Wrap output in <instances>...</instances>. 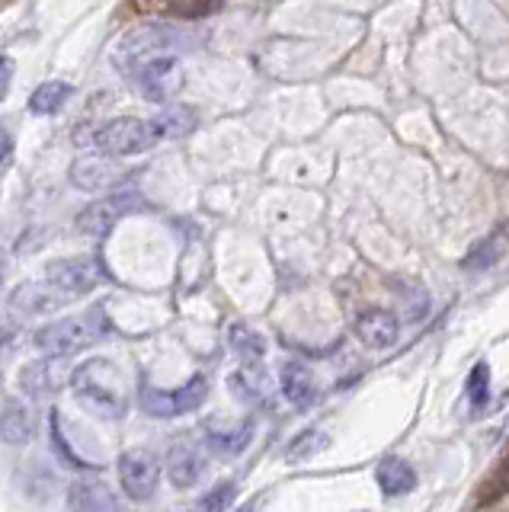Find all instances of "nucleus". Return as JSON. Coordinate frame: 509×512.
I'll use <instances>...</instances> for the list:
<instances>
[{
  "instance_id": "9",
  "label": "nucleus",
  "mask_w": 509,
  "mask_h": 512,
  "mask_svg": "<svg viewBox=\"0 0 509 512\" xmlns=\"http://www.w3.org/2000/svg\"><path fill=\"white\" fill-rule=\"evenodd\" d=\"M132 208H141V199L135 192H125V196H109V199H100L87 205L81 218H77V228H81L87 237H106L109 231L116 228V221L122 215H129Z\"/></svg>"
},
{
  "instance_id": "16",
  "label": "nucleus",
  "mask_w": 509,
  "mask_h": 512,
  "mask_svg": "<svg viewBox=\"0 0 509 512\" xmlns=\"http://www.w3.org/2000/svg\"><path fill=\"white\" fill-rule=\"evenodd\" d=\"M61 384L58 378V359H45V362H36V365H26L20 372V388L29 394V397H45V394H55V388Z\"/></svg>"
},
{
  "instance_id": "26",
  "label": "nucleus",
  "mask_w": 509,
  "mask_h": 512,
  "mask_svg": "<svg viewBox=\"0 0 509 512\" xmlns=\"http://www.w3.org/2000/svg\"><path fill=\"white\" fill-rule=\"evenodd\" d=\"M225 7V0H173L170 10L173 16H183V20H199V16H212Z\"/></svg>"
},
{
  "instance_id": "10",
  "label": "nucleus",
  "mask_w": 509,
  "mask_h": 512,
  "mask_svg": "<svg viewBox=\"0 0 509 512\" xmlns=\"http://www.w3.org/2000/svg\"><path fill=\"white\" fill-rule=\"evenodd\" d=\"M397 333H401V324H397V317L388 314V311H365L359 314L356 320V336L362 340V346L369 349H388L394 346Z\"/></svg>"
},
{
  "instance_id": "6",
  "label": "nucleus",
  "mask_w": 509,
  "mask_h": 512,
  "mask_svg": "<svg viewBox=\"0 0 509 512\" xmlns=\"http://www.w3.org/2000/svg\"><path fill=\"white\" fill-rule=\"evenodd\" d=\"M205 394H209V378L205 375H193L180 391H154L145 388L141 391V407L151 416H183L189 410H196Z\"/></svg>"
},
{
  "instance_id": "5",
  "label": "nucleus",
  "mask_w": 509,
  "mask_h": 512,
  "mask_svg": "<svg viewBox=\"0 0 509 512\" xmlns=\"http://www.w3.org/2000/svg\"><path fill=\"white\" fill-rule=\"evenodd\" d=\"M129 77H135V84H138V90H141V96H145V100H151V103H167L170 96L180 90L183 71H180L177 55L167 52V55H157V58L145 61Z\"/></svg>"
},
{
  "instance_id": "14",
  "label": "nucleus",
  "mask_w": 509,
  "mask_h": 512,
  "mask_svg": "<svg viewBox=\"0 0 509 512\" xmlns=\"http://www.w3.org/2000/svg\"><path fill=\"white\" fill-rule=\"evenodd\" d=\"M71 180L77 189H103L122 180V170L113 160H77L71 167Z\"/></svg>"
},
{
  "instance_id": "32",
  "label": "nucleus",
  "mask_w": 509,
  "mask_h": 512,
  "mask_svg": "<svg viewBox=\"0 0 509 512\" xmlns=\"http://www.w3.org/2000/svg\"><path fill=\"white\" fill-rule=\"evenodd\" d=\"M237 512H253V506H244V509H237Z\"/></svg>"
},
{
  "instance_id": "11",
  "label": "nucleus",
  "mask_w": 509,
  "mask_h": 512,
  "mask_svg": "<svg viewBox=\"0 0 509 512\" xmlns=\"http://www.w3.org/2000/svg\"><path fill=\"white\" fill-rule=\"evenodd\" d=\"M68 506L71 512H119L113 490L100 480H77L68 490Z\"/></svg>"
},
{
  "instance_id": "15",
  "label": "nucleus",
  "mask_w": 509,
  "mask_h": 512,
  "mask_svg": "<svg viewBox=\"0 0 509 512\" xmlns=\"http://www.w3.org/2000/svg\"><path fill=\"white\" fill-rule=\"evenodd\" d=\"M375 477H378L381 493H388V496H404L417 487V471H413L410 464L401 458H385L378 464Z\"/></svg>"
},
{
  "instance_id": "23",
  "label": "nucleus",
  "mask_w": 509,
  "mask_h": 512,
  "mask_svg": "<svg viewBox=\"0 0 509 512\" xmlns=\"http://www.w3.org/2000/svg\"><path fill=\"white\" fill-rule=\"evenodd\" d=\"M500 253H503V234H493V237H487V240H481V244H474L471 247V253L465 256V269H471V272H477V269H487V266H493L500 260Z\"/></svg>"
},
{
  "instance_id": "25",
  "label": "nucleus",
  "mask_w": 509,
  "mask_h": 512,
  "mask_svg": "<svg viewBox=\"0 0 509 512\" xmlns=\"http://www.w3.org/2000/svg\"><path fill=\"white\" fill-rule=\"evenodd\" d=\"M465 394L474 407H484L487 404V397H490V368L484 362H477L471 368V375L465 381Z\"/></svg>"
},
{
  "instance_id": "17",
  "label": "nucleus",
  "mask_w": 509,
  "mask_h": 512,
  "mask_svg": "<svg viewBox=\"0 0 509 512\" xmlns=\"http://www.w3.org/2000/svg\"><path fill=\"white\" fill-rule=\"evenodd\" d=\"M196 109L193 106H167L151 119L154 132L161 138H183L196 128Z\"/></svg>"
},
{
  "instance_id": "2",
  "label": "nucleus",
  "mask_w": 509,
  "mask_h": 512,
  "mask_svg": "<svg viewBox=\"0 0 509 512\" xmlns=\"http://www.w3.org/2000/svg\"><path fill=\"white\" fill-rule=\"evenodd\" d=\"M100 333H103L100 311H90L84 317H68V320H58V324L36 330L33 343H36V349L45 352V356L65 359V356H71V352H81L90 343H97Z\"/></svg>"
},
{
  "instance_id": "28",
  "label": "nucleus",
  "mask_w": 509,
  "mask_h": 512,
  "mask_svg": "<svg viewBox=\"0 0 509 512\" xmlns=\"http://www.w3.org/2000/svg\"><path fill=\"white\" fill-rule=\"evenodd\" d=\"M52 439H55V445H58V455H61V461L74 464V468H87V464H84L81 458L71 455V448L65 445V439H61V429H58V413H52Z\"/></svg>"
},
{
  "instance_id": "7",
  "label": "nucleus",
  "mask_w": 509,
  "mask_h": 512,
  "mask_svg": "<svg viewBox=\"0 0 509 512\" xmlns=\"http://www.w3.org/2000/svg\"><path fill=\"white\" fill-rule=\"evenodd\" d=\"M45 282H52L65 298L87 295L100 282V266L93 256H74V260H55L45 269Z\"/></svg>"
},
{
  "instance_id": "21",
  "label": "nucleus",
  "mask_w": 509,
  "mask_h": 512,
  "mask_svg": "<svg viewBox=\"0 0 509 512\" xmlns=\"http://www.w3.org/2000/svg\"><path fill=\"white\" fill-rule=\"evenodd\" d=\"M202 477V458L193 448H177L170 458V480L173 487H193Z\"/></svg>"
},
{
  "instance_id": "18",
  "label": "nucleus",
  "mask_w": 509,
  "mask_h": 512,
  "mask_svg": "<svg viewBox=\"0 0 509 512\" xmlns=\"http://www.w3.org/2000/svg\"><path fill=\"white\" fill-rule=\"evenodd\" d=\"M36 432V420L26 407H7L0 413V439L7 445H26Z\"/></svg>"
},
{
  "instance_id": "22",
  "label": "nucleus",
  "mask_w": 509,
  "mask_h": 512,
  "mask_svg": "<svg viewBox=\"0 0 509 512\" xmlns=\"http://www.w3.org/2000/svg\"><path fill=\"white\" fill-rule=\"evenodd\" d=\"M327 445H330V436H327L324 429H305V432H298V436L289 442V448H285V458H289V461H305L311 455L327 452Z\"/></svg>"
},
{
  "instance_id": "13",
  "label": "nucleus",
  "mask_w": 509,
  "mask_h": 512,
  "mask_svg": "<svg viewBox=\"0 0 509 512\" xmlns=\"http://www.w3.org/2000/svg\"><path fill=\"white\" fill-rule=\"evenodd\" d=\"M68 298L58 292V288L52 282H45V285H20L17 292H13V308L23 311V314H45V311H52L58 308V304H65Z\"/></svg>"
},
{
  "instance_id": "8",
  "label": "nucleus",
  "mask_w": 509,
  "mask_h": 512,
  "mask_svg": "<svg viewBox=\"0 0 509 512\" xmlns=\"http://www.w3.org/2000/svg\"><path fill=\"white\" fill-rule=\"evenodd\" d=\"M119 477L132 500H148L157 490V480H161V461L145 448H132L119 458Z\"/></svg>"
},
{
  "instance_id": "29",
  "label": "nucleus",
  "mask_w": 509,
  "mask_h": 512,
  "mask_svg": "<svg viewBox=\"0 0 509 512\" xmlns=\"http://www.w3.org/2000/svg\"><path fill=\"white\" fill-rule=\"evenodd\" d=\"M10 80H13V58H10V55H0V103L7 100Z\"/></svg>"
},
{
  "instance_id": "31",
  "label": "nucleus",
  "mask_w": 509,
  "mask_h": 512,
  "mask_svg": "<svg viewBox=\"0 0 509 512\" xmlns=\"http://www.w3.org/2000/svg\"><path fill=\"white\" fill-rule=\"evenodd\" d=\"M173 0H132V7L138 13H167Z\"/></svg>"
},
{
  "instance_id": "27",
  "label": "nucleus",
  "mask_w": 509,
  "mask_h": 512,
  "mask_svg": "<svg viewBox=\"0 0 509 512\" xmlns=\"http://www.w3.org/2000/svg\"><path fill=\"white\" fill-rule=\"evenodd\" d=\"M237 500V484H218L212 493H205L202 512H225Z\"/></svg>"
},
{
  "instance_id": "1",
  "label": "nucleus",
  "mask_w": 509,
  "mask_h": 512,
  "mask_svg": "<svg viewBox=\"0 0 509 512\" xmlns=\"http://www.w3.org/2000/svg\"><path fill=\"white\" fill-rule=\"evenodd\" d=\"M71 384L77 397L84 400V407H90L100 416H119L125 410V394L119 388V372L113 362L106 359H90L71 375Z\"/></svg>"
},
{
  "instance_id": "19",
  "label": "nucleus",
  "mask_w": 509,
  "mask_h": 512,
  "mask_svg": "<svg viewBox=\"0 0 509 512\" xmlns=\"http://www.w3.org/2000/svg\"><path fill=\"white\" fill-rule=\"evenodd\" d=\"M228 343L234 349V356L241 359V362H247V365L260 362L266 356V340L257 330H250L247 324H234L228 330Z\"/></svg>"
},
{
  "instance_id": "3",
  "label": "nucleus",
  "mask_w": 509,
  "mask_h": 512,
  "mask_svg": "<svg viewBox=\"0 0 509 512\" xmlns=\"http://www.w3.org/2000/svg\"><path fill=\"white\" fill-rule=\"evenodd\" d=\"M161 141V135L154 132V125L135 116H122L100 125L93 132V148L106 157H132V154H145L154 144Z\"/></svg>"
},
{
  "instance_id": "4",
  "label": "nucleus",
  "mask_w": 509,
  "mask_h": 512,
  "mask_svg": "<svg viewBox=\"0 0 509 512\" xmlns=\"http://www.w3.org/2000/svg\"><path fill=\"white\" fill-rule=\"evenodd\" d=\"M173 42H177V36H173V29H167V26H145V29L125 32L119 48H116L119 71L132 74L145 61H151L157 55H167Z\"/></svg>"
},
{
  "instance_id": "30",
  "label": "nucleus",
  "mask_w": 509,
  "mask_h": 512,
  "mask_svg": "<svg viewBox=\"0 0 509 512\" xmlns=\"http://www.w3.org/2000/svg\"><path fill=\"white\" fill-rule=\"evenodd\" d=\"M10 157H13V135L7 125H0V170L10 164Z\"/></svg>"
},
{
  "instance_id": "12",
  "label": "nucleus",
  "mask_w": 509,
  "mask_h": 512,
  "mask_svg": "<svg viewBox=\"0 0 509 512\" xmlns=\"http://www.w3.org/2000/svg\"><path fill=\"white\" fill-rule=\"evenodd\" d=\"M282 394L298 410L317 404V397H321V391H317V384H314V375L308 372L305 365H298V362L282 368Z\"/></svg>"
},
{
  "instance_id": "24",
  "label": "nucleus",
  "mask_w": 509,
  "mask_h": 512,
  "mask_svg": "<svg viewBox=\"0 0 509 512\" xmlns=\"http://www.w3.org/2000/svg\"><path fill=\"white\" fill-rule=\"evenodd\" d=\"M253 436V420H244L241 429L237 432H228V436H218V432H209V448H215V452L221 455H241L247 442Z\"/></svg>"
},
{
  "instance_id": "20",
  "label": "nucleus",
  "mask_w": 509,
  "mask_h": 512,
  "mask_svg": "<svg viewBox=\"0 0 509 512\" xmlns=\"http://www.w3.org/2000/svg\"><path fill=\"white\" fill-rule=\"evenodd\" d=\"M71 84L65 80H49V84H42L33 96H29V109H33V116H52L61 106L71 100Z\"/></svg>"
}]
</instances>
